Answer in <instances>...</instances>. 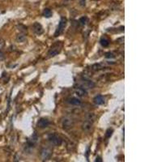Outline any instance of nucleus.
Returning a JSON list of instances; mask_svg holds the SVG:
<instances>
[{
  "mask_svg": "<svg viewBox=\"0 0 162 162\" xmlns=\"http://www.w3.org/2000/svg\"><path fill=\"white\" fill-rule=\"evenodd\" d=\"M50 125V122L46 119H41L37 122V126L39 128H46L48 126Z\"/></svg>",
  "mask_w": 162,
  "mask_h": 162,
  "instance_id": "6",
  "label": "nucleus"
},
{
  "mask_svg": "<svg viewBox=\"0 0 162 162\" xmlns=\"http://www.w3.org/2000/svg\"><path fill=\"white\" fill-rule=\"evenodd\" d=\"M61 49H62V43L60 41H57L50 47L49 52H48V55L50 57H54L60 53Z\"/></svg>",
  "mask_w": 162,
  "mask_h": 162,
  "instance_id": "1",
  "label": "nucleus"
},
{
  "mask_svg": "<svg viewBox=\"0 0 162 162\" xmlns=\"http://www.w3.org/2000/svg\"><path fill=\"white\" fill-rule=\"evenodd\" d=\"M75 93H76V94L78 96V97H84V96L87 94L86 89H82V87H76V90H75Z\"/></svg>",
  "mask_w": 162,
  "mask_h": 162,
  "instance_id": "10",
  "label": "nucleus"
},
{
  "mask_svg": "<svg viewBox=\"0 0 162 162\" xmlns=\"http://www.w3.org/2000/svg\"><path fill=\"white\" fill-rule=\"evenodd\" d=\"M79 87H82L84 89H93V87H95V84L91 80H81L80 83H79Z\"/></svg>",
  "mask_w": 162,
  "mask_h": 162,
  "instance_id": "4",
  "label": "nucleus"
},
{
  "mask_svg": "<svg viewBox=\"0 0 162 162\" xmlns=\"http://www.w3.org/2000/svg\"><path fill=\"white\" fill-rule=\"evenodd\" d=\"M51 153L52 152H51V151L50 149H48V148H44V149L41 152V158L43 160H48L50 157Z\"/></svg>",
  "mask_w": 162,
  "mask_h": 162,
  "instance_id": "7",
  "label": "nucleus"
},
{
  "mask_svg": "<svg viewBox=\"0 0 162 162\" xmlns=\"http://www.w3.org/2000/svg\"><path fill=\"white\" fill-rule=\"evenodd\" d=\"M86 21H87V17L86 16H83L80 19V22L81 23V24H85Z\"/></svg>",
  "mask_w": 162,
  "mask_h": 162,
  "instance_id": "18",
  "label": "nucleus"
},
{
  "mask_svg": "<svg viewBox=\"0 0 162 162\" xmlns=\"http://www.w3.org/2000/svg\"><path fill=\"white\" fill-rule=\"evenodd\" d=\"M53 15V13H52V11L49 8H46V9H44L43 11V16L46 17V18H50Z\"/></svg>",
  "mask_w": 162,
  "mask_h": 162,
  "instance_id": "12",
  "label": "nucleus"
},
{
  "mask_svg": "<svg viewBox=\"0 0 162 162\" xmlns=\"http://www.w3.org/2000/svg\"><path fill=\"white\" fill-rule=\"evenodd\" d=\"M113 130L111 129V128H109L106 130V138H110L111 137V135H113Z\"/></svg>",
  "mask_w": 162,
  "mask_h": 162,
  "instance_id": "15",
  "label": "nucleus"
},
{
  "mask_svg": "<svg viewBox=\"0 0 162 162\" xmlns=\"http://www.w3.org/2000/svg\"><path fill=\"white\" fill-rule=\"evenodd\" d=\"M96 161L101 162V161H102V160H101V158H100V157H97V159H96Z\"/></svg>",
  "mask_w": 162,
  "mask_h": 162,
  "instance_id": "20",
  "label": "nucleus"
},
{
  "mask_svg": "<svg viewBox=\"0 0 162 162\" xmlns=\"http://www.w3.org/2000/svg\"><path fill=\"white\" fill-rule=\"evenodd\" d=\"M67 102L72 106H80L81 104V101L76 97H70L67 100Z\"/></svg>",
  "mask_w": 162,
  "mask_h": 162,
  "instance_id": "9",
  "label": "nucleus"
},
{
  "mask_svg": "<svg viewBox=\"0 0 162 162\" xmlns=\"http://www.w3.org/2000/svg\"><path fill=\"white\" fill-rule=\"evenodd\" d=\"M67 19H66L65 17H61L60 22H59L58 27H57L56 31L54 33V37L59 36V35L63 32L64 28H66V26H67Z\"/></svg>",
  "mask_w": 162,
  "mask_h": 162,
  "instance_id": "2",
  "label": "nucleus"
},
{
  "mask_svg": "<svg viewBox=\"0 0 162 162\" xmlns=\"http://www.w3.org/2000/svg\"><path fill=\"white\" fill-rule=\"evenodd\" d=\"M48 139L49 141L54 146H60L63 143V139L60 136H58L56 134H50L48 136Z\"/></svg>",
  "mask_w": 162,
  "mask_h": 162,
  "instance_id": "3",
  "label": "nucleus"
},
{
  "mask_svg": "<svg viewBox=\"0 0 162 162\" xmlns=\"http://www.w3.org/2000/svg\"><path fill=\"white\" fill-rule=\"evenodd\" d=\"M71 120L70 119H66L65 120H63V126H64V128L65 127H70L71 126Z\"/></svg>",
  "mask_w": 162,
  "mask_h": 162,
  "instance_id": "14",
  "label": "nucleus"
},
{
  "mask_svg": "<svg viewBox=\"0 0 162 162\" xmlns=\"http://www.w3.org/2000/svg\"><path fill=\"white\" fill-rule=\"evenodd\" d=\"M4 46H5V41H4L2 38H0V51L3 49Z\"/></svg>",
  "mask_w": 162,
  "mask_h": 162,
  "instance_id": "17",
  "label": "nucleus"
},
{
  "mask_svg": "<svg viewBox=\"0 0 162 162\" xmlns=\"http://www.w3.org/2000/svg\"><path fill=\"white\" fill-rule=\"evenodd\" d=\"M79 2L81 6H85V0H79Z\"/></svg>",
  "mask_w": 162,
  "mask_h": 162,
  "instance_id": "19",
  "label": "nucleus"
},
{
  "mask_svg": "<svg viewBox=\"0 0 162 162\" xmlns=\"http://www.w3.org/2000/svg\"><path fill=\"white\" fill-rule=\"evenodd\" d=\"M100 43L103 47H107L109 46V44H110V41H109L107 37H101V39H100Z\"/></svg>",
  "mask_w": 162,
  "mask_h": 162,
  "instance_id": "11",
  "label": "nucleus"
},
{
  "mask_svg": "<svg viewBox=\"0 0 162 162\" xmlns=\"http://www.w3.org/2000/svg\"><path fill=\"white\" fill-rule=\"evenodd\" d=\"M26 40V37L24 34H19L18 36L16 37V41L19 42H24Z\"/></svg>",
  "mask_w": 162,
  "mask_h": 162,
  "instance_id": "13",
  "label": "nucleus"
},
{
  "mask_svg": "<svg viewBox=\"0 0 162 162\" xmlns=\"http://www.w3.org/2000/svg\"><path fill=\"white\" fill-rule=\"evenodd\" d=\"M93 101L96 105H97V106H101V105H104L105 103V98L101 95H97L94 97Z\"/></svg>",
  "mask_w": 162,
  "mask_h": 162,
  "instance_id": "8",
  "label": "nucleus"
},
{
  "mask_svg": "<svg viewBox=\"0 0 162 162\" xmlns=\"http://www.w3.org/2000/svg\"><path fill=\"white\" fill-rule=\"evenodd\" d=\"M33 31L37 35H41L43 33L44 29L41 24H39L38 22H36V23H34L33 24Z\"/></svg>",
  "mask_w": 162,
  "mask_h": 162,
  "instance_id": "5",
  "label": "nucleus"
},
{
  "mask_svg": "<svg viewBox=\"0 0 162 162\" xmlns=\"http://www.w3.org/2000/svg\"><path fill=\"white\" fill-rule=\"evenodd\" d=\"M106 58H114L115 55L113 53H111V52H108V53L106 54Z\"/></svg>",
  "mask_w": 162,
  "mask_h": 162,
  "instance_id": "16",
  "label": "nucleus"
}]
</instances>
